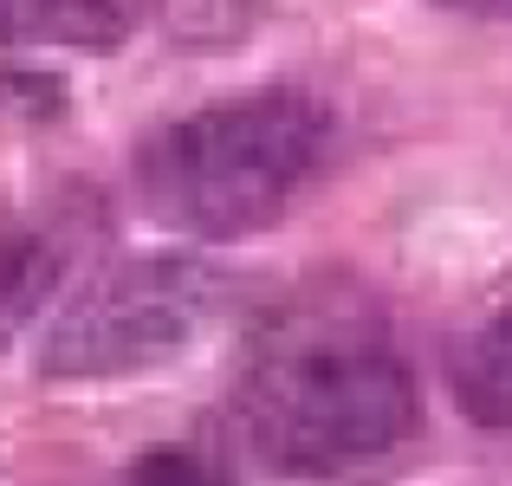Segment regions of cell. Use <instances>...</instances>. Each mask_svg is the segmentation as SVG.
<instances>
[{"label": "cell", "instance_id": "6da1fadb", "mask_svg": "<svg viewBox=\"0 0 512 486\" xmlns=\"http://www.w3.org/2000/svg\"><path fill=\"white\" fill-rule=\"evenodd\" d=\"M325 111L305 91H240L163 124L137 156V195L175 234L240 240L279 221L325 156Z\"/></svg>", "mask_w": 512, "mask_h": 486}, {"label": "cell", "instance_id": "7a4b0ae2", "mask_svg": "<svg viewBox=\"0 0 512 486\" xmlns=\"http://www.w3.org/2000/svg\"><path fill=\"white\" fill-rule=\"evenodd\" d=\"M247 435L273 467L350 474L415 435V383L376 344H305L253 376Z\"/></svg>", "mask_w": 512, "mask_h": 486}, {"label": "cell", "instance_id": "3957f363", "mask_svg": "<svg viewBox=\"0 0 512 486\" xmlns=\"http://www.w3.org/2000/svg\"><path fill=\"white\" fill-rule=\"evenodd\" d=\"M227 286L214 266L156 253V260H124L98 273L39 344L46 376H137L156 363L182 357L208 318L221 312Z\"/></svg>", "mask_w": 512, "mask_h": 486}, {"label": "cell", "instance_id": "277c9868", "mask_svg": "<svg viewBox=\"0 0 512 486\" xmlns=\"http://www.w3.org/2000/svg\"><path fill=\"white\" fill-rule=\"evenodd\" d=\"M130 0H0V46H117Z\"/></svg>", "mask_w": 512, "mask_h": 486}, {"label": "cell", "instance_id": "5b68a950", "mask_svg": "<svg viewBox=\"0 0 512 486\" xmlns=\"http://www.w3.org/2000/svg\"><path fill=\"white\" fill-rule=\"evenodd\" d=\"M454 389H461V409L474 422L512 428V305L467 344L461 370H454Z\"/></svg>", "mask_w": 512, "mask_h": 486}, {"label": "cell", "instance_id": "8992f818", "mask_svg": "<svg viewBox=\"0 0 512 486\" xmlns=\"http://www.w3.org/2000/svg\"><path fill=\"white\" fill-rule=\"evenodd\" d=\"M39 247L20 234V227H7L0 221V337L13 331V318L33 305V292H39Z\"/></svg>", "mask_w": 512, "mask_h": 486}, {"label": "cell", "instance_id": "52a82bcc", "mask_svg": "<svg viewBox=\"0 0 512 486\" xmlns=\"http://www.w3.org/2000/svg\"><path fill=\"white\" fill-rule=\"evenodd\" d=\"M137 486H227V480L214 474L208 461H195V454H182V448H156L150 461L137 467Z\"/></svg>", "mask_w": 512, "mask_h": 486}, {"label": "cell", "instance_id": "ba28073f", "mask_svg": "<svg viewBox=\"0 0 512 486\" xmlns=\"http://www.w3.org/2000/svg\"><path fill=\"white\" fill-rule=\"evenodd\" d=\"M448 13H480V20H512V0H435Z\"/></svg>", "mask_w": 512, "mask_h": 486}]
</instances>
